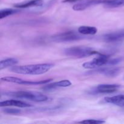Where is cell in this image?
Instances as JSON below:
<instances>
[{"mask_svg":"<svg viewBox=\"0 0 124 124\" xmlns=\"http://www.w3.org/2000/svg\"><path fill=\"white\" fill-rule=\"evenodd\" d=\"M54 64L46 63V64H33V65H20V66H13L10 70L12 72L21 75H38L48 72L53 67Z\"/></svg>","mask_w":124,"mask_h":124,"instance_id":"cell-1","label":"cell"},{"mask_svg":"<svg viewBox=\"0 0 124 124\" xmlns=\"http://www.w3.org/2000/svg\"><path fill=\"white\" fill-rule=\"evenodd\" d=\"M10 96L15 97L20 99H27L35 102H45L48 100V98L47 96L38 92H26V91H19L16 92H8L5 93Z\"/></svg>","mask_w":124,"mask_h":124,"instance_id":"cell-2","label":"cell"},{"mask_svg":"<svg viewBox=\"0 0 124 124\" xmlns=\"http://www.w3.org/2000/svg\"><path fill=\"white\" fill-rule=\"evenodd\" d=\"M64 54L67 56L82 58L99 54L96 51L88 47H73L64 50Z\"/></svg>","mask_w":124,"mask_h":124,"instance_id":"cell-3","label":"cell"},{"mask_svg":"<svg viewBox=\"0 0 124 124\" xmlns=\"http://www.w3.org/2000/svg\"><path fill=\"white\" fill-rule=\"evenodd\" d=\"M111 59L109 56L99 53L96 58L92 61L83 64L82 66L85 69H96L105 65H110Z\"/></svg>","mask_w":124,"mask_h":124,"instance_id":"cell-4","label":"cell"},{"mask_svg":"<svg viewBox=\"0 0 124 124\" xmlns=\"http://www.w3.org/2000/svg\"><path fill=\"white\" fill-rule=\"evenodd\" d=\"M79 34L76 33L74 31H66V32L54 35L52 37V39L54 41L58 42L77 41L82 38V36L81 35H81Z\"/></svg>","mask_w":124,"mask_h":124,"instance_id":"cell-5","label":"cell"},{"mask_svg":"<svg viewBox=\"0 0 124 124\" xmlns=\"http://www.w3.org/2000/svg\"><path fill=\"white\" fill-rule=\"evenodd\" d=\"M108 0H81L73 6V9L75 11L84 10L86 8L95 5L105 4Z\"/></svg>","mask_w":124,"mask_h":124,"instance_id":"cell-6","label":"cell"},{"mask_svg":"<svg viewBox=\"0 0 124 124\" xmlns=\"http://www.w3.org/2000/svg\"><path fill=\"white\" fill-rule=\"evenodd\" d=\"M120 88L117 84H101L98 85L94 89L95 93L100 94H108L116 92Z\"/></svg>","mask_w":124,"mask_h":124,"instance_id":"cell-7","label":"cell"},{"mask_svg":"<svg viewBox=\"0 0 124 124\" xmlns=\"http://www.w3.org/2000/svg\"><path fill=\"white\" fill-rule=\"evenodd\" d=\"M95 71L98 73L105 75L107 77L113 78L116 77L119 75L120 72V69L118 67H107L99 68L95 70Z\"/></svg>","mask_w":124,"mask_h":124,"instance_id":"cell-8","label":"cell"},{"mask_svg":"<svg viewBox=\"0 0 124 124\" xmlns=\"http://www.w3.org/2000/svg\"><path fill=\"white\" fill-rule=\"evenodd\" d=\"M103 39L106 42H115L124 39V31H116L106 34L103 36Z\"/></svg>","mask_w":124,"mask_h":124,"instance_id":"cell-9","label":"cell"},{"mask_svg":"<svg viewBox=\"0 0 124 124\" xmlns=\"http://www.w3.org/2000/svg\"><path fill=\"white\" fill-rule=\"evenodd\" d=\"M30 104H27L25 102L21 101L18 100H7L5 101H2L0 102V107H16L19 108H26L31 107Z\"/></svg>","mask_w":124,"mask_h":124,"instance_id":"cell-10","label":"cell"},{"mask_svg":"<svg viewBox=\"0 0 124 124\" xmlns=\"http://www.w3.org/2000/svg\"><path fill=\"white\" fill-rule=\"evenodd\" d=\"M104 101L108 104H114L117 106L124 107V94L114 96L111 97H106Z\"/></svg>","mask_w":124,"mask_h":124,"instance_id":"cell-11","label":"cell"},{"mask_svg":"<svg viewBox=\"0 0 124 124\" xmlns=\"http://www.w3.org/2000/svg\"><path fill=\"white\" fill-rule=\"evenodd\" d=\"M71 85V82L69 80H62L59 82H56L54 83L50 84L43 87V89L46 90H54L59 87H68Z\"/></svg>","mask_w":124,"mask_h":124,"instance_id":"cell-12","label":"cell"},{"mask_svg":"<svg viewBox=\"0 0 124 124\" xmlns=\"http://www.w3.org/2000/svg\"><path fill=\"white\" fill-rule=\"evenodd\" d=\"M78 32L81 35H95L98 32V29L95 27L82 25L79 27Z\"/></svg>","mask_w":124,"mask_h":124,"instance_id":"cell-13","label":"cell"},{"mask_svg":"<svg viewBox=\"0 0 124 124\" xmlns=\"http://www.w3.org/2000/svg\"><path fill=\"white\" fill-rule=\"evenodd\" d=\"M42 0H31L25 3L19 4L15 5L16 8H27V7H34V6H41L42 5Z\"/></svg>","mask_w":124,"mask_h":124,"instance_id":"cell-14","label":"cell"},{"mask_svg":"<svg viewBox=\"0 0 124 124\" xmlns=\"http://www.w3.org/2000/svg\"><path fill=\"white\" fill-rule=\"evenodd\" d=\"M18 62V61L15 58H8L4 59L0 62V70H2L9 67H13Z\"/></svg>","mask_w":124,"mask_h":124,"instance_id":"cell-15","label":"cell"},{"mask_svg":"<svg viewBox=\"0 0 124 124\" xmlns=\"http://www.w3.org/2000/svg\"><path fill=\"white\" fill-rule=\"evenodd\" d=\"M105 6L109 8H116L124 6V0H108Z\"/></svg>","mask_w":124,"mask_h":124,"instance_id":"cell-16","label":"cell"},{"mask_svg":"<svg viewBox=\"0 0 124 124\" xmlns=\"http://www.w3.org/2000/svg\"><path fill=\"white\" fill-rule=\"evenodd\" d=\"M1 80L2 81H4V82H12V83H15L21 85H23V83H24V81H25V80L23 79L19 78L11 77V76L3 77L1 79Z\"/></svg>","mask_w":124,"mask_h":124,"instance_id":"cell-17","label":"cell"},{"mask_svg":"<svg viewBox=\"0 0 124 124\" xmlns=\"http://www.w3.org/2000/svg\"><path fill=\"white\" fill-rule=\"evenodd\" d=\"M16 12L17 10L12 9V8H6V9L1 10L0 11V18L3 19V18H6L8 16L11 15L13 14V13Z\"/></svg>","mask_w":124,"mask_h":124,"instance_id":"cell-18","label":"cell"},{"mask_svg":"<svg viewBox=\"0 0 124 124\" xmlns=\"http://www.w3.org/2000/svg\"><path fill=\"white\" fill-rule=\"evenodd\" d=\"M80 124H99L105 123V121L100 119H87L84 121L78 122Z\"/></svg>","mask_w":124,"mask_h":124,"instance_id":"cell-19","label":"cell"},{"mask_svg":"<svg viewBox=\"0 0 124 124\" xmlns=\"http://www.w3.org/2000/svg\"><path fill=\"white\" fill-rule=\"evenodd\" d=\"M2 111L6 114H8V115H18V114L21 113V110H18V109L15 108H5Z\"/></svg>","mask_w":124,"mask_h":124,"instance_id":"cell-20","label":"cell"}]
</instances>
